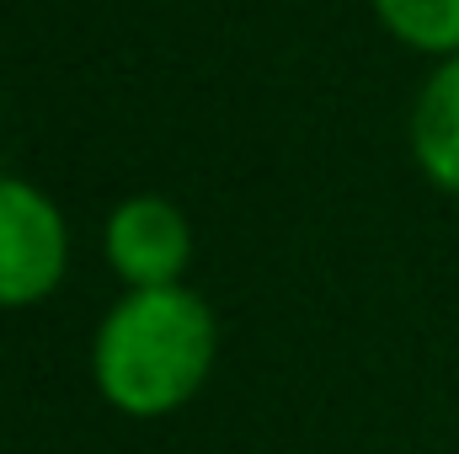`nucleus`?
Listing matches in <instances>:
<instances>
[{
    "mask_svg": "<svg viewBox=\"0 0 459 454\" xmlns=\"http://www.w3.org/2000/svg\"><path fill=\"white\" fill-rule=\"evenodd\" d=\"M390 38H401L417 54H459V0H374Z\"/></svg>",
    "mask_w": 459,
    "mask_h": 454,
    "instance_id": "39448f33",
    "label": "nucleus"
},
{
    "mask_svg": "<svg viewBox=\"0 0 459 454\" xmlns=\"http://www.w3.org/2000/svg\"><path fill=\"white\" fill-rule=\"evenodd\" d=\"M214 353V310L193 289H128L97 327L91 374L123 417H171L204 390Z\"/></svg>",
    "mask_w": 459,
    "mask_h": 454,
    "instance_id": "f257e3e1",
    "label": "nucleus"
},
{
    "mask_svg": "<svg viewBox=\"0 0 459 454\" xmlns=\"http://www.w3.org/2000/svg\"><path fill=\"white\" fill-rule=\"evenodd\" d=\"M65 267L70 230L59 204L22 177H0V310H27L48 300Z\"/></svg>",
    "mask_w": 459,
    "mask_h": 454,
    "instance_id": "f03ea898",
    "label": "nucleus"
},
{
    "mask_svg": "<svg viewBox=\"0 0 459 454\" xmlns=\"http://www.w3.org/2000/svg\"><path fill=\"white\" fill-rule=\"evenodd\" d=\"M411 150L433 188L459 198V54L444 59L411 108Z\"/></svg>",
    "mask_w": 459,
    "mask_h": 454,
    "instance_id": "20e7f679",
    "label": "nucleus"
},
{
    "mask_svg": "<svg viewBox=\"0 0 459 454\" xmlns=\"http://www.w3.org/2000/svg\"><path fill=\"white\" fill-rule=\"evenodd\" d=\"M102 246L128 289H166V284H182V273L193 262V225L171 198L139 193L108 214Z\"/></svg>",
    "mask_w": 459,
    "mask_h": 454,
    "instance_id": "7ed1b4c3",
    "label": "nucleus"
}]
</instances>
